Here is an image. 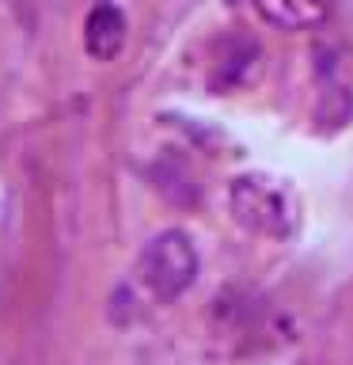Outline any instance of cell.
<instances>
[{
	"mask_svg": "<svg viewBox=\"0 0 353 365\" xmlns=\"http://www.w3.org/2000/svg\"><path fill=\"white\" fill-rule=\"evenodd\" d=\"M137 274L156 301H175L198 282V247L182 228H167L144 244Z\"/></svg>",
	"mask_w": 353,
	"mask_h": 365,
	"instance_id": "obj_1",
	"label": "cell"
},
{
	"mask_svg": "<svg viewBox=\"0 0 353 365\" xmlns=\"http://www.w3.org/2000/svg\"><path fill=\"white\" fill-rule=\"evenodd\" d=\"M232 213L243 228L262 236H285L296 225L293 202L285 198V190L258 175H243L232 182Z\"/></svg>",
	"mask_w": 353,
	"mask_h": 365,
	"instance_id": "obj_2",
	"label": "cell"
},
{
	"mask_svg": "<svg viewBox=\"0 0 353 365\" xmlns=\"http://www.w3.org/2000/svg\"><path fill=\"white\" fill-rule=\"evenodd\" d=\"M84 46L95 61H114L125 46V16L114 4L91 8V16L84 23Z\"/></svg>",
	"mask_w": 353,
	"mask_h": 365,
	"instance_id": "obj_3",
	"label": "cell"
},
{
	"mask_svg": "<svg viewBox=\"0 0 353 365\" xmlns=\"http://www.w3.org/2000/svg\"><path fill=\"white\" fill-rule=\"evenodd\" d=\"M251 8L281 31H307L330 16L327 0H251Z\"/></svg>",
	"mask_w": 353,
	"mask_h": 365,
	"instance_id": "obj_4",
	"label": "cell"
}]
</instances>
